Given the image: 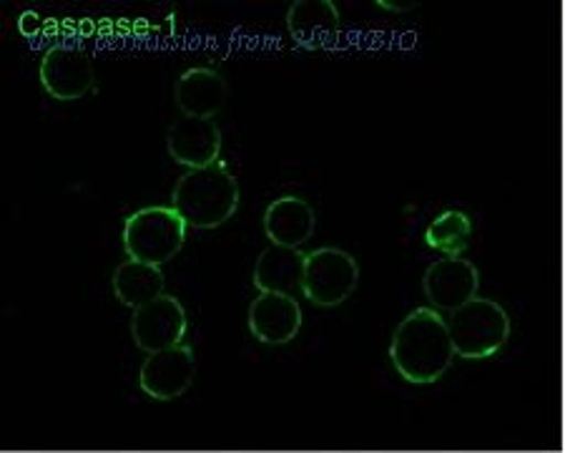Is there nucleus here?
<instances>
[{
	"mask_svg": "<svg viewBox=\"0 0 565 453\" xmlns=\"http://www.w3.org/2000/svg\"><path fill=\"white\" fill-rule=\"evenodd\" d=\"M452 358L450 325L435 307H417L392 335L390 360L409 383H435L448 373Z\"/></svg>",
	"mask_w": 565,
	"mask_h": 453,
	"instance_id": "f257e3e1",
	"label": "nucleus"
},
{
	"mask_svg": "<svg viewBox=\"0 0 565 453\" xmlns=\"http://www.w3.org/2000/svg\"><path fill=\"white\" fill-rule=\"evenodd\" d=\"M171 207L191 230H216L239 210V181L224 161L179 177Z\"/></svg>",
	"mask_w": 565,
	"mask_h": 453,
	"instance_id": "f03ea898",
	"label": "nucleus"
},
{
	"mask_svg": "<svg viewBox=\"0 0 565 453\" xmlns=\"http://www.w3.org/2000/svg\"><path fill=\"white\" fill-rule=\"evenodd\" d=\"M186 232L189 224L181 220L174 207L151 204L126 217L121 240L129 260L161 267L179 255L186 242Z\"/></svg>",
	"mask_w": 565,
	"mask_h": 453,
	"instance_id": "7ed1b4c3",
	"label": "nucleus"
},
{
	"mask_svg": "<svg viewBox=\"0 0 565 453\" xmlns=\"http://www.w3.org/2000/svg\"><path fill=\"white\" fill-rule=\"evenodd\" d=\"M450 338L455 356L482 360L495 356L510 335V317L503 305L488 297H476L450 315Z\"/></svg>",
	"mask_w": 565,
	"mask_h": 453,
	"instance_id": "20e7f679",
	"label": "nucleus"
},
{
	"mask_svg": "<svg viewBox=\"0 0 565 453\" xmlns=\"http://www.w3.org/2000/svg\"><path fill=\"white\" fill-rule=\"evenodd\" d=\"M360 283V267L350 252L319 247L305 257L302 293L317 307H337L350 301Z\"/></svg>",
	"mask_w": 565,
	"mask_h": 453,
	"instance_id": "39448f33",
	"label": "nucleus"
},
{
	"mask_svg": "<svg viewBox=\"0 0 565 453\" xmlns=\"http://www.w3.org/2000/svg\"><path fill=\"white\" fill-rule=\"evenodd\" d=\"M189 333V315L174 295H161L131 315V338L143 352L181 346Z\"/></svg>",
	"mask_w": 565,
	"mask_h": 453,
	"instance_id": "423d86ee",
	"label": "nucleus"
},
{
	"mask_svg": "<svg viewBox=\"0 0 565 453\" xmlns=\"http://www.w3.org/2000/svg\"><path fill=\"white\" fill-rule=\"evenodd\" d=\"M196 376V358L194 348L189 343L181 346L151 352L143 360L139 386L141 391L153 398V401H174L184 396Z\"/></svg>",
	"mask_w": 565,
	"mask_h": 453,
	"instance_id": "0eeeda50",
	"label": "nucleus"
},
{
	"mask_svg": "<svg viewBox=\"0 0 565 453\" xmlns=\"http://www.w3.org/2000/svg\"><path fill=\"white\" fill-rule=\"evenodd\" d=\"M45 94L56 102H78L94 88V66L76 45H53L39 66Z\"/></svg>",
	"mask_w": 565,
	"mask_h": 453,
	"instance_id": "6e6552de",
	"label": "nucleus"
},
{
	"mask_svg": "<svg viewBox=\"0 0 565 453\" xmlns=\"http://www.w3.org/2000/svg\"><path fill=\"white\" fill-rule=\"evenodd\" d=\"M423 289L435 310L455 313L458 307L476 301L480 289L478 267L465 257H443L427 267Z\"/></svg>",
	"mask_w": 565,
	"mask_h": 453,
	"instance_id": "1a4fd4ad",
	"label": "nucleus"
},
{
	"mask_svg": "<svg viewBox=\"0 0 565 453\" xmlns=\"http://www.w3.org/2000/svg\"><path fill=\"white\" fill-rule=\"evenodd\" d=\"M169 157L189 171L214 167L222 154V131L214 119L179 116L167 134Z\"/></svg>",
	"mask_w": 565,
	"mask_h": 453,
	"instance_id": "9d476101",
	"label": "nucleus"
},
{
	"mask_svg": "<svg viewBox=\"0 0 565 453\" xmlns=\"http://www.w3.org/2000/svg\"><path fill=\"white\" fill-rule=\"evenodd\" d=\"M249 333L264 346H285L302 330V307L295 295L259 293L249 305Z\"/></svg>",
	"mask_w": 565,
	"mask_h": 453,
	"instance_id": "9b49d317",
	"label": "nucleus"
},
{
	"mask_svg": "<svg viewBox=\"0 0 565 453\" xmlns=\"http://www.w3.org/2000/svg\"><path fill=\"white\" fill-rule=\"evenodd\" d=\"M226 98H230V84L214 69L194 66L177 78L174 102L181 116L214 119L226 106Z\"/></svg>",
	"mask_w": 565,
	"mask_h": 453,
	"instance_id": "f8f14e48",
	"label": "nucleus"
},
{
	"mask_svg": "<svg viewBox=\"0 0 565 453\" xmlns=\"http://www.w3.org/2000/svg\"><path fill=\"white\" fill-rule=\"evenodd\" d=\"M315 210L302 197H279L264 212V234L275 247L299 250L315 234Z\"/></svg>",
	"mask_w": 565,
	"mask_h": 453,
	"instance_id": "ddd939ff",
	"label": "nucleus"
},
{
	"mask_svg": "<svg viewBox=\"0 0 565 453\" xmlns=\"http://www.w3.org/2000/svg\"><path fill=\"white\" fill-rule=\"evenodd\" d=\"M305 257V252L275 247V244H271L269 250L262 252L257 265H254V287H257L259 293H297V289H302Z\"/></svg>",
	"mask_w": 565,
	"mask_h": 453,
	"instance_id": "4468645a",
	"label": "nucleus"
},
{
	"mask_svg": "<svg viewBox=\"0 0 565 453\" xmlns=\"http://www.w3.org/2000/svg\"><path fill=\"white\" fill-rule=\"evenodd\" d=\"M340 13L330 0H297L287 13V29L299 45L317 49L337 33Z\"/></svg>",
	"mask_w": 565,
	"mask_h": 453,
	"instance_id": "2eb2a0df",
	"label": "nucleus"
},
{
	"mask_svg": "<svg viewBox=\"0 0 565 453\" xmlns=\"http://www.w3.org/2000/svg\"><path fill=\"white\" fill-rule=\"evenodd\" d=\"M111 285L116 301L131 307V310H139V307L153 303L157 297L167 295L163 293V285H167L163 270L157 265H146V262L139 260L121 262L114 272Z\"/></svg>",
	"mask_w": 565,
	"mask_h": 453,
	"instance_id": "dca6fc26",
	"label": "nucleus"
},
{
	"mask_svg": "<svg viewBox=\"0 0 565 453\" xmlns=\"http://www.w3.org/2000/svg\"><path fill=\"white\" fill-rule=\"evenodd\" d=\"M470 234V217L458 210H448L437 214L435 220L427 224L425 244L437 252H445V257H462V252L468 250Z\"/></svg>",
	"mask_w": 565,
	"mask_h": 453,
	"instance_id": "f3484780",
	"label": "nucleus"
}]
</instances>
